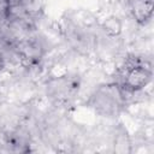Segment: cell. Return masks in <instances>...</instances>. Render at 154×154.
I'll use <instances>...</instances> for the list:
<instances>
[{
  "label": "cell",
  "instance_id": "obj_1",
  "mask_svg": "<svg viewBox=\"0 0 154 154\" xmlns=\"http://www.w3.org/2000/svg\"><path fill=\"white\" fill-rule=\"evenodd\" d=\"M149 79H150V75L148 71H146L144 69H141V67H136L129 72L126 83L129 87L137 89V88L144 87L149 82Z\"/></svg>",
  "mask_w": 154,
  "mask_h": 154
},
{
  "label": "cell",
  "instance_id": "obj_2",
  "mask_svg": "<svg viewBox=\"0 0 154 154\" xmlns=\"http://www.w3.org/2000/svg\"><path fill=\"white\" fill-rule=\"evenodd\" d=\"M105 30H107L109 34L116 35L120 31V24L117 20V18H109L105 22Z\"/></svg>",
  "mask_w": 154,
  "mask_h": 154
},
{
  "label": "cell",
  "instance_id": "obj_3",
  "mask_svg": "<svg viewBox=\"0 0 154 154\" xmlns=\"http://www.w3.org/2000/svg\"><path fill=\"white\" fill-rule=\"evenodd\" d=\"M8 8H10V4L7 0H0V16L1 17H5L6 13L8 12Z\"/></svg>",
  "mask_w": 154,
  "mask_h": 154
},
{
  "label": "cell",
  "instance_id": "obj_4",
  "mask_svg": "<svg viewBox=\"0 0 154 154\" xmlns=\"http://www.w3.org/2000/svg\"><path fill=\"white\" fill-rule=\"evenodd\" d=\"M10 6H24L28 0H7Z\"/></svg>",
  "mask_w": 154,
  "mask_h": 154
}]
</instances>
